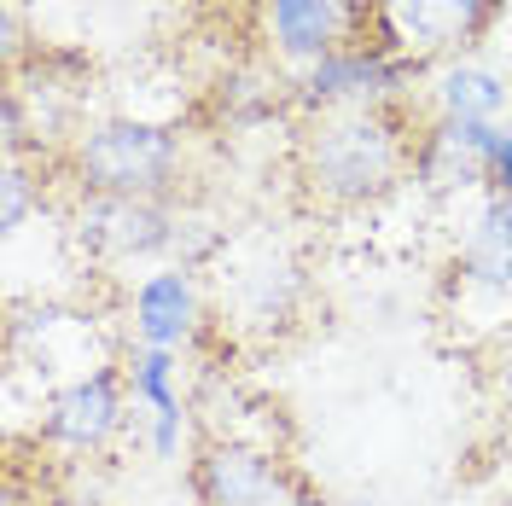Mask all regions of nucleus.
<instances>
[{
    "label": "nucleus",
    "mask_w": 512,
    "mask_h": 506,
    "mask_svg": "<svg viewBox=\"0 0 512 506\" xmlns=\"http://www.w3.org/2000/svg\"><path fill=\"white\" fill-rule=\"evenodd\" d=\"M274 41L286 59H332L344 47V0H268Z\"/></svg>",
    "instance_id": "nucleus-7"
},
{
    "label": "nucleus",
    "mask_w": 512,
    "mask_h": 506,
    "mask_svg": "<svg viewBox=\"0 0 512 506\" xmlns=\"http://www.w3.org/2000/svg\"><path fill=\"white\" fill-rule=\"evenodd\" d=\"M489 6L495 0H390L384 6V35H390V47H402L414 59H431L454 41L478 35Z\"/></svg>",
    "instance_id": "nucleus-3"
},
{
    "label": "nucleus",
    "mask_w": 512,
    "mask_h": 506,
    "mask_svg": "<svg viewBox=\"0 0 512 506\" xmlns=\"http://www.w3.org/2000/svg\"><path fill=\"white\" fill-rule=\"evenodd\" d=\"M24 216H30V175H24V163L12 152L6 158V227H24Z\"/></svg>",
    "instance_id": "nucleus-12"
},
{
    "label": "nucleus",
    "mask_w": 512,
    "mask_h": 506,
    "mask_svg": "<svg viewBox=\"0 0 512 506\" xmlns=\"http://www.w3.org/2000/svg\"><path fill=\"white\" fill-rule=\"evenodd\" d=\"M76 175L88 198H169L181 175V134L140 117H111L76 146Z\"/></svg>",
    "instance_id": "nucleus-2"
},
{
    "label": "nucleus",
    "mask_w": 512,
    "mask_h": 506,
    "mask_svg": "<svg viewBox=\"0 0 512 506\" xmlns=\"http://www.w3.org/2000/svg\"><path fill=\"white\" fill-rule=\"evenodd\" d=\"M192 489H198V506H274L286 483L268 454L239 443H210L192 472Z\"/></svg>",
    "instance_id": "nucleus-4"
},
{
    "label": "nucleus",
    "mask_w": 512,
    "mask_h": 506,
    "mask_svg": "<svg viewBox=\"0 0 512 506\" xmlns=\"http://www.w3.org/2000/svg\"><path fill=\"white\" fill-rule=\"evenodd\" d=\"M466 280L483 291H512V204L495 198L478 216V227L466 233V251H460Z\"/></svg>",
    "instance_id": "nucleus-9"
},
{
    "label": "nucleus",
    "mask_w": 512,
    "mask_h": 506,
    "mask_svg": "<svg viewBox=\"0 0 512 506\" xmlns=\"http://www.w3.org/2000/svg\"><path fill=\"white\" fill-rule=\"evenodd\" d=\"M117 413H123V396H117V373L99 367L88 379H76L70 390L53 396L47 408V437L70 448H99L111 431H117Z\"/></svg>",
    "instance_id": "nucleus-6"
},
{
    "label": "nucleus",
    "mask_w": 512,
    "mask_h": 506,
    "mask_svg": "<svg viewBox=\"0 0 512 506\" xmlns=\"http://www.w3.org/2000/svg\"><path fill=\"white\" fill-rule=\"evenodd\" d=\"M414 158L402 123L390 117V105H344V111H326L309 128V146H303V169L315 181L320 198L332 204H367L402 181V169Z\"/></svg>",
    "instance_id": "nucleus-1"
},
{
    "label": "nucleus",
    "mask_w": 512,
    "mask_h": 506,
    "mask_svg": "<svg viewBox=\"0 0 512 506\" xmlns=\"http://www.w3.org/2000/svg\"><path fill=\"white\" fill-rule=\"evenodd\" d=\"M443 117H460V123H501V111L512 105V88L507 76H495V70H483V64H454L443 76Z\"/></svg>",
    "instance_id": "nucleus-10"
},
{
    "label": "nucleus",
    "mask_w": 512,
    "mask_h": 506,
    "mask_svg": "<svg viewBox=\"0 0 512 506\" xmlns=\"http://www.w3.org/2000/svg\"><path fill=\"white\" fill-rule=\"evenodd\" d=\"M169 367H175L169 349H146V355H134V396H146V402L158 408V419L163 413H181L175 390H169Z\"/></svg>",
    "instance_id": "nucleus-11"
},
{
    "label": "nucleus",
    "mask_w": 512,
    "mask_h": 506,
    "mask_svg": "<svg viewBox=\"0 0 512 506\" xmlns=\"http://www.w3.org/2000/svg\"><path fill=\"white\" fill-rule=\"evenodd\" d=\"M82 239L111 256H152L175 239V216L163 210V198H88Z\"/></svg>",
    "instance_id": "nucleus-5"
},
{
    "label": "nucleus",
    "mask_w": 512,
    "mask_h": 506,
    "mask_svg": "<svg viewBox=\"0 0 512 506\" xmlns=\"http://www.w3.org/2000/svg\"><path fill=\"white\" fill-rule=\"evenodd\" d=\"M198 320V303H192V280L187 274H152L134 297V326L146 349H181V338Z\"/></svg>",
    "instance_id": "nucleus-8"
}]
</instances>
